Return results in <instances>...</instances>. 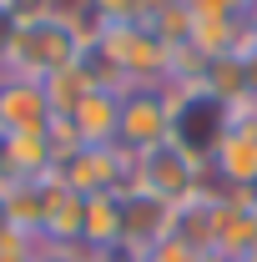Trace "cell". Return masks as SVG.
<instances>
[{
	"instance_id": "6da1fadb",
	"label": "cell",
	"mask_w": 257,
	"mask_h": 262,
	"mask_svg": "<svg viewBox=\"0 0 257 262\" xmlns=\"http://www.w3.org/2000/svg\"><path fill=\"white\" fill-rule=\"evenodd\" d=\"M91 46V26L81 20L76 5H61L31 26H10L5 40V71L0 76H26V81H51L56 71L76 66Z\"/></svg>"
},
{
	"instance_id": "7a4b0ae2",
	"label": "cell",
	"mask_w": 257,
	"mask_h": 262,
	"mask_svg": "<svg viewBox=\"0 0 257 262\" xmlns=\"http://www.w3.org/2000/svg\"><path fill=\"white\" fill-rule=\"evenodd\" d=\"M197 182H202V166H197L177 141H161V146H152V151L136 157V182H131V187H141V192L182 207V202L197 192Z\"/></svg>"
},
{
	"instance_id": "3957f363",
	"label": "cell",
	"mask_w": 257,
	"mask_h": 262,
	"mask_svg": "<svg viewBox=\"0 0 257 262\" xmlns=\"http://www.w3.org/2000/svg\"><path fill=\"white\" fill-rule=\"evenodd\" d=\"M161 141H172V101L166 86L161 91H126L121 96V131H116V146L141 157Z\"/></svg>"
},
{
	"instance_id": "277c9868",
	"label": "cell",
	"mask_w": 257,
	"mask_h": 262,
	"mask_svg": "<svg viewBox=\"0 0 257 262\" xmlns=\"http://www.w3.org/2000/svg\"><path fill=\"white\" fill-rule=\"evenodd\" d=\"M116 207H121V242L116 247H126V252H146L161 237L177 232V207L152 196V192H141V187L116 192Z\"/></svg>"
},
{
	"instance_id": "5b68a950",
	"label": "cell",
	"mask_w": 257,
	"mask_h": 262,
	"mask_svg": "<svg viewBox=\"0 0 257 262\" xmlns=\"http://www.w3.org/2000/svg\"><path fill=\"white\" fill-rule=\"evenodd\" d=\"M212 252L232 262L257 257V207L247 192H227L212 202Z\"/></svg>"
},
{
	"instance_id": "8992f818",
	"label": "cell",
	"mask_w": 257,
	"mask_h": 262,
	"mask_svg": "<svg viewBox=\"0 0 257 262\" xmlns=\"http://www.w3.org/2000/svg\"><path fill=\"white\" fill-rule=\"evenodd\" d=\"M51 121H56V111H51L40 81L0 76V136H40V131H51Z\"/></svg>"
},
{
	"instance_id": "52a82bcc",
	"label": "cell",
	"mask_w": 257,
	"mask_h": 262,
	"mask_svg": "<svg viewBox=\"0 0 257 262\" xmlns=\"http://www.w3.org/2000/svg\"><path fill=\"white\" fill-rule=\"evenodd\" d=\"M66 121H71V131H76L81 146H116V131H121V96L96 86Z\"/></svg>"
},
{
	"instance_id": "ba28073f",
	"label": "cell",
	"mask_w": 257,
	"mask_h": 262,
	"mask_svg": "<svg viewBox=\"0 0 257 262\" xmlns=\"http://www.w3.org/2000/svg\"><path fill=\"white\" fill-rule=\"evenodd\" d=\"M51 171H56L51 131H40V136H5V187H10V182L51 177Z\"/></svg>"
},
{
	"instance_id": "9c48e42d",
	"label": "cell",
	"mask_w": 257,
	"mask_h": 262,
	"mask_svg": "<svg viewBox=\"0 0 257 262\" xmlns=\"http://www.w3.org/2000/svg\"><path fill=\"white\" fill-rule=\"evenodd\" d=\"M81 242L91 247H116L121 242V207H116V192H101L86 196V217H81Z\"/></svg>"
},
{
	"instance_id": "30bf717a",
	"label": "cell",
	"mask_w": 257,
	"mask_h": 262,
	"mask_svg": "<svg viewBox=\"0 0 257 262\" xmlns=\"http://www.w3.org/2000/svg\"><path fill=\"white\" fill-rule=\"evenodd\" d=\"M46 86V101H51V111L56 116H71L81 101L96 91V76L86 71V61H76V66H66V71H56L51 81H40Z\"/></svg>"
},
{
	"instance_id": "8fae6325",
	"label": "cell",
	"mask_w": 257,
	"mask_h": 262,
	"mask_svg": "<svg viewBox=\"0 0 257 262\" xmlns=\"http://www.w3.org/2000/svg\"><path fill=\"white\" fill-rule=\"evenodd\" d=\"M91 31H116V26H146V0H81L76 5Z\"/></svg>"
},
{
	"instance_id": "7c38bea8",
	"label": "cell",
	"mask_w": 257,
	"mask_h": 262,
	"mask_svg": "<svg viewBox=\"0 0 257 262\" xmlns=\"http://www.w3.org/2000/svg\"><path fill=\"white\" fill-rule=\"evenodd\" d=\"M192 20H242L247 0H182Z\"/></svg>"
},
{
	"instance_id": "4fadbf2b",
	"label": "cell",
	"mask_w": 257,
	"mask_h": 262,
	"mask_svg": "<svg viewBox=\"0 0 257 262\" xmlns=\"http://www.w3.org/2000/svg\"><path fill=\"white\" fill-rule=\"evenodd\" d=\"M51 10H61V0H0V20H10V26H31Z\"/></svg>"
},
{
	"instance_id": "5bb4252c",
	"label": "cell",
	"mask_w": 257,
	"mask_h": 262,
	"mask_svg": "<svg viewBox=\"0 0 257 262\" xmlns=\"http://www.w3.org/2000/svg\"><path fill=\"white\" fill-rule=\"evenodd\" d=\"M136 262H202V252H197L192 242H182V237L172 232V237H161L157 247H146Z\"/></svg>"
},
{
	"instance_id": "9a60e30c",
	"label": "cell",
	"mask_w": 257,
	"mask_h": 262,
	"mask_svg": "<svg viewBox=\"0 0 257 262\" xmlns=\"http://www.w3.org/2000/svg\"><path fill=\"white\" fill-rule=\"evenodd\" d=\"M237 61H242V86H247V96L257 101V35L247 40V51H242Z\"/></svg>"
},
{
	"instance_id": "2e32d148",
	"label": "cell",
	"mask_w": 257,
	"mask_h": 262,
	"mask_svg": "<svg viewBox=\"0 0 257 262\" xmlns=\"http://www.w3.org/2000/svg\"><path fill=\"white\" fill-rule=\"evenodd\" d=\"M242 20H247V31L257 35V0H247V15H242Z\"/></svg>"
},
{
	"instance_id": "e0dca14e",
	"label": "cell",
	"mask_w": 257,
	"mask_h": 262,
	"mask_svg": "<svg viewBox=\"0 0 257 262\" xmlns=\"http://www.w3.org/2000/svg\"><path fill=\"white\" fill-rule=\"evenodd\" d=\"M10 227V217H5V187H0V232Z\"/></svg>"
},
{
	"instance_id": "ac0fdd59",
	"label": "cell",
	"mask_w": 257,
	"mask_h": 262,
	"mask_svg": "<svg viewBox=\"0 0 257 262\" xmlns=\"http://www.w3.org/2000/svg\"><path fill=\"white\" fill-rule=\"evenodd\" d=\"M202 262H232V257H222V252H202Z\"/></svg>"
},
{
	"instance_id": "d6986e66",
	"label": "cell",
	"mask_w": 257,
	"mask_h": 262,
	"mask_svg": "<svg viewBox=\"0 0 257 262\" xmlns=\"http://www.w3.org/2000/svg\"><path fill=\"white\" fill-rule=\"evenodd\" d=\"M247 196H252V207H257V187H247Z\"/></svg>"
},
{
	"instance_id": "ffe728a7",
	"label": "cell",
	"mask_w": 257,
	"mask_h": 262,
	"mask_svg": "<svg viewBox=\"0 0 257 262\" xmlns=\"http://www.w3.org/2000/svg\"><path fill=\"white\" fill-rule=\"evenodd\" d=\"M46 262H51V257H46Z\"/></svg>"
}]
</instances>
